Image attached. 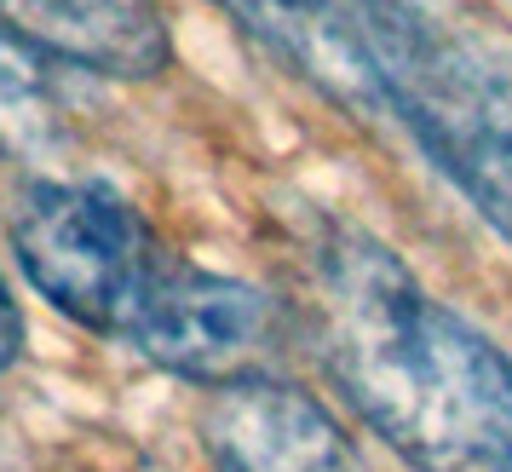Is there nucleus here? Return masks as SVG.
<instances>
[{"instance_id":"nucleus-4","label":"nucleus","mask_w":512,"mask_h":472,"mask_svg":"<svg viewBox=\"0 0 512 472\" xmlns=\"http://www.w3.org/2000/svg\"><path fill=\"white\" fill-rule=\"evenodd\" d=\"M294 340V317L254 283L213 277L202 265L173 260L156 294L144 300L127 346L162 363L167 375L236 386L271 375L282 346Z\"/></svg>"},{"instance_id":"nucleus-8","label":"nucleus","mask_w":512,"mask_h":472,"mask_svg":"<svg viewBox=\"0 0 512 472\" xmlns=\"http://www.w3.org/2000/svg\"><path fill=\"white\" fill-rule=\"evenodd\" d=\"M64 133V75L58 58L12 29L0 12V150L35 156Z\"/></svg>"},{"instance_id":"nucleus-6","label":"nucleus","mask_w":512,"mask_h":472,"mask_svg":"<svg viewBox=\"0 0 512 472\" xmlns=\"http://www.w3.org/2000/svg\"><path fill=\"white\" fill-rule=\"evenodd\" d=\"M213 6L231 12L259 47H271L288 70H300L346 116H386L369 0H213Z\"/></svg>"},{"instance_id":"nucleus-1","label":"nucleus","mask_w":512,"mask_h":472,"mask_svg":"<svg viewBox=\"0 0 512 472\" xmlns=\"http://www.w3.org/2000/svg\"><path fill=\"white\" fill-rule=\"evenodd\" d=\"M294 317L346 403L420 472H512V357L432 300L386 242L317 219Z\"/></svg>"},{"instance_id":"nucleus-5","label":"nucleus","mask_w":512,"mask_h":472,"mask_svg":"<svg viewBox=\"0 0 512 472\" xmlns=\"http://www.w3.org/2000/svg\"><path fill=\"white\" fill-rule=\"evenodd\" d=\"M196 432L213 472H357L346 426L277 375L213 386Z\"/></svg>"},{"instance_id":"nucleus-3","label":"nucleus","mask_w":512,"mask_h":472,"mask_svg":"<svg viewBox=\"0 0 512 472\" xmlns=\"http://www.w3.org/2000/svg\"><path fill=\"white\" fill-rule=\"evenodd\" d=\"M12 254L64 317L116 340L133 334L144 300L179 260L150 219L104 185H35L12 208Z\"/></svg>"},{"instance_id":"nucleus-2","label":"nucleus","mask_w":512,"mask_h":472,"mask_svg":"<svg viewBox=\"0 0 512 472\" xmlns=\"http://www.w3.org/2000/svg\"><path fill=\"white\" fill-rule=\"evenodd\" d=\"M369 35L386 110L512 242V52L415 0H369Z\"/></svg>"},{"instance_id":"nucleus-7","label":"nucleus","mask_w":512,"mask_h":472,"mask_svg":"<svg viewBox=\"0 0 512 472\" xmlns=\"http://www.w3.org/2000/svg\"><path fill=\"white\" fill-rule=\"evenodd\" d=\"M0 12L47 58L75 70L150 81L173 58L156 0H0Z\"/></svg>"},{"instance_id":"nucleus-9","label":"nucleus","mask_w":512,"mask_h":472,"mask_svg":"<svg viewBox=\"0 0 512 472\" xmlns=\"http://www.w3.org/2000/svg\"><path fill=\"white\" fill-rule=\"evenodd\" d=\"M18 352H24V317H18V300H12L6 277H0V375L18 363Z\"/></svg>"}]
</instances>
